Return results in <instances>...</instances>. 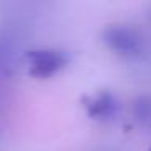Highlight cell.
Returning <instances> with one entry per match:
<instances>
[{
	"label": "cell",
	"mask_w": 151,
	"mask_h": 151,
	"mask_svg": "<svg viewBox=\"0 0 151 151\" xmlns=\"http://www.w3.org/2000/svg\"><path fill=\"white\" fill-rule=\"evenodd\" d=\"M101 37L112 52L125 59H140L146 52V41L143 34L130 24H107L102 29Z\"/></svg>",
	"instance_id": "1"
},
{
	"label": "cell",
	"mask_w": 151,
	"mask_h": 151,
	"mask_svg": "<svg viewBox=\"0 0 151 151\" xmlns=\"http://www.w3.org/2000/svg\"><path fill=\"white\" fill-rule=\"evenodd\" d=\"M83 107L88 115L96 120H106L115 115L117 112V99L111 91H98L94 94H88L81 99Z\"/></svg>",
	"instance_id": "3"
},
{
	"label": "cell",
	"mask_w": 151,
	"mask_h": 151,
	"mask_svg": "<svg viewBox=\"0 0 151 151\" xmlns=\"http://www.w3.org/2000/svg\"><path fill=\"white\" fill-rule=\"evenodd\" d=\"M148 151H151V146H150V150H148Z\"/></svg>",
	"instance_id": "5"
},
{
	"label": "cell",
	"mask_w": 151,
	"mask_h": 151,
	"mask_svg": "<svg viewBox=\"0 0 151 151\" xmlns=\"http://www.w3.org/2000/svg\"><path fill=\"white\" fill-rule=\"evenodd\" d=\"M29 75L36 78H49L68 63L65 52L57 49H33L24 54Z\"/></svg>",
	"instance_id": "2"
},
{
	"label": "cell",
	"mask_w": 151,
	"mask_h": 151,
	"mask_svg": "<svg viewBox=\"0 0 151 151\" xmlns=\"http://www.w3.org/2000/svg\"><path fill=\"white\" fill-rule=\"evenodd\" d=\"M133 114L143 124H151V98H138L133 102Z\"/></svg>",
	"instance_id": "4"
}]
</instances>
